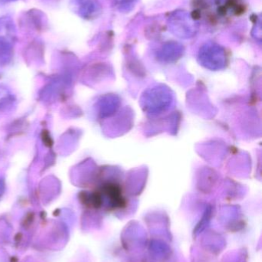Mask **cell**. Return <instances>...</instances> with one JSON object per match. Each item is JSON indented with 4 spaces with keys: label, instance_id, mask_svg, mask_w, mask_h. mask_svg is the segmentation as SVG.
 I'll return each instance as SVG.
<instances>
[{
    "label": "cell",
    "instance_id": "6da1fadb",
    "mask_svg": "<svg viewBox=\"0 0 262 262\" xmlns=\"http://www.w3.org/2000/svg\"><path fill=\"white\" fill-rule=\"evenodd\" d=\"M199 60L207 67L219 69L226 62V52L216 43H206L200 49Z\"/></svg>",
    "mask_w": 262,
    "mask_h": 262
},
{
    "label": "cell",
    "instance_id": "7a4b0ae2",
    "mask_svg": "<svg viewBox=\"0 0 262 262\" xmlns=\"http://www.w3.org/2000/svg\"><path fill=\"white\" fill-rule=\"evenodd\" d=\"M169 27L175 35L181 38H189L196 32L195 23L185 12L174 13L170 18Z\"/></svg>",
    "mask_w": 262,
    "mask_h": 262
},
{
    "label": "cell",
    "instance_id": "3957f363",
    "mask_svg": "<svg viewBox=\"0 0 262 262\" xmlns=\"http://www.w3.org/2000/svg\"><path fill=\"white\" fill-rule=\"evenodd\" d=\"M80 15L85 18H94L99 15L102 10L98 0H75Z\"/></svg>",
    "mask_w": 262,
    "mask_h": 262
},
{
    "label": "cell",
    "instance_id": "277c9868",
    "mask_svg": "<svg viewBox=\"0 0 262 262\" xmlns=\"http://www.w3.org/2000/svg\"><path fill=\"white\" fill-rule=\"evenodd\" d=\"M116 2L120 10L129 11L132 9L136 0H116Z\"/></svg>",
    "mask_w": 262,
    "mask_h": 262
},
{
    "label": "cell",
    "instance_id": "5b68a950",
    "mask_svg": "<svg viewBox=\"0 0 262 262\" xmlns=\"http://www.w3.org/2000/svg\"><path fill=\"white\" fill-rule=\"evenodd\" d=\"M5 189V182L3 179L0 178V196L3 195Z\"/></svg>",
    "mask_w": 262,
    "mask_h": 262
},
{
    "label": "cell",
    "instance_id": "8992f818",
    "mask_svg": "<svg viewBox=\"0 0 262 262\" xmlns=\"http://www.w3.org/2000/svg\"><path fill=\"white\" fill-rule=\"evenodd\" d=\"M35 23V26H36L37 29H38V24H37V23ZM38 24H40V23H41V20H38ZM41 25H42V24H41Z\"/></svg>",
    "mask_w": 262,
    "mask_h": 262
},
{
    "label": "cell",
    "instance_id": "52a82bcc",
    "mask_svg": "<svg viewBox=\"0 0 262 262\" xmlns=\"http://www.w3.org/2000/svg\"><path fill=\"white\" fill-rule=\"evenodd\" d=\"M8 1H11V0H0V2H1V3H6V2Z\"/></svg>",
    "mask_w": 262,
    "mask_h": 262
}]
</instances>
